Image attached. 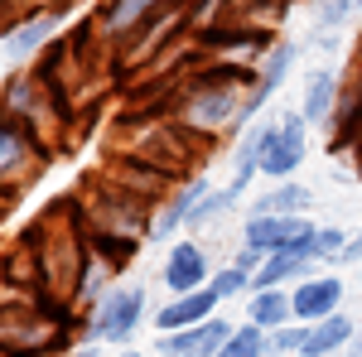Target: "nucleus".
I'll use <instances>...</instances> for the list:
<instances>
[{
    "mask_svg": "<svg viewBox=\"0 0 362 357\" xmlns=\"http://www.w3.org/2000/svg\"><path fill=\"white\" fill-rule=\"evenodd\" d=\"M0 39H5V34H0Z\"/></svg>",
    "mask_w": 362,
    "mask_h": 357,
    "instance_id": "34",
    "label": "nucleus"
},
{
    "mask_svg": "<svg viewBox=\"0 0 362 357\" xmlns=\"http://www.w3.org/2000/svg\"><path fill=\"white\" fill-rule=\"evenodd\" d=\"M343 247H348V232L343 227H319L314 232V261L319 266H338L343 261Z\"/></svg>",
    "mask_w": 362,
    "mask_h": 357,
    "instance_id": "26",
    "label": "nucleus"
},
{
    "mask_svg": "<svg viewBox=\"0 0 362 357\" xmlns=\"http://www.w3.org/2000/svg\"><path fill=\"white\" fill-rule=\"evenodd\" d=\"M353 261H362V227L348 237V247H343V261H338V266H353Z\"/></svg>",
    "mask_w": 362,
    "mask_h": 357,
    "instance_id": "28",
    "label": "nucleus"
},
{
    "mask_svg": "<svg viewBox=\"0 0 362 357\" xmlns=\"http://www.w3.org/2000/svg\"><path fill=\"white\" fill-rule=\"evenodd\" d=\"M237 198H242L237 189H213V193H208V198H203V203L194 208V218H189V227H194V232H203V227H213L218 218H227V208H232Z\"/></svg>",
    "mask_w": 362,
    "mask_h": 357,
    "instance_id": "22",
    "label": "nucleus"
},
{
    "mask_svg": "<svg viewBox=\"0 0 362 357\" xmlns=\"http://www.w3.org/2000/svg\"><path fill=\"white\" fill-rule=\"evenodd\" d=\"M145 319V290L140 285H112L102 300L87 309V324H83V343H97V348H126L131 333L140 329Z\"/></svg>",
    "mask_w": 362,
    "mask_h": 357,
    "instance_id": "4",
    "label": "nucleus"
},
{
    "mask_svg": "<svg viewBox=\"0 0 362 357\" xmlns=\"http://www.w3.org/2000/svg\"><path fill=\"white\" fill-rule=\"evenodd\" d=\"M116 357H145V353H136V348H121V353H116Z\"/></svg>",
    "mask_w": 362,
    "mask_h": 357,
    "instance_id": "31",
    "label": "nucleus"
},
{
    "mask_svg": "<svg viewBox=\"0 0 362 357\" xmlns=\"http://www.w3.org/2000/svg\"><path fill=\"white\" fill-rule=\"evenodd\" d=\"M20 5V15H29V10H63L68 0H15Z\"/></svg>",
    "mask_w": 362,
    "mask_h": 357,
    "instance_id": "29",
    "label": "nucleus"
},
{
    "mask_svg": "<svg viewBox=\"0 0 362 357\" xmlns=\"http://www.w3.org/2000/svg\"><path fill=\"white\" fill-rule=\"evenodd\" d=\"M78 222H83V232H112V237L145 242L150 237V222H155V203H145L140 193L112 184L107 174H97V179H87Z\"/></svg>",
    "mask_w": 362,
    "mask_h": 357,
    "instance_id": "1",
    "label": "nucleus"
},
{
    "mask_svg": "<svg viewBox=\"0 0 362 357\" xmlns=\"http://www.w3.org/2000/svg\"><path fill=\"white\" fill-rule=\"evenodd\" d=\"M218 290L213 285H203L194 295H174L169 304H160V314H155V333H179V329H198V324H208V319H218Z\"/></svg>",
    "mask_w": 362,
    "mask_h": 357,
    "instance_id": "14",
    "label": "nucleus"
},
{
    "mask_svg": "<svg viewBox=\"0 0 362 357\" xmlns=\"http://www.w3.org/2000/svg\"><path fill=\"white\" fill-rule=\"evenodd\" d=\"M343 357H362V324H358V333H353V343L343 348Z\"/></svg>",
    "mask_w": 362,
    "mask_h": 357,
    "instance_id": "30",
    "label": "nucleus"
},
{
    "mask_svg": "<svg viewBox=\"0 0 362 357\" xmlns=\"http://www.w3.org/2000/svg\"><path fill=\"white\" fill-rule=\"evenodd\" d=\"M247 324H256V329H266V333L285 329V324H300L295 319V304H290V290H251Z\"/></svg>",
    "mask_w": 362,
    "mask_h": 357,
    "instance_id": "20",
    "label": "nucleus"
},
{
    "mask_svg": "<svg viewBox=\"0 0 362 357\" xmlns=\"http://www.w3.org/2000/svg\"><path fill=\"white\" fill-rule=\"evenodd\" d=\"M358 54H362V39H358Z\"/></svg>",
    "mask_w": 362,
    "mask_h": 357,
    "instance_id": "33",
    "label": "nucleus"
},
{
    "mask_svg": "<svg viewBox=\"0 0 362 357\" xmlns=\"http://www.w3.org/2000/svg\"><path fill=\"white\" fill-rule=\"evenodd\" d=\"M358 15H362V0H358Z\"/></svg>",
    "mask_w": 362,
    "mask_h": 357,
    "instance_id": "32",
    "label": "nucleus"
},
{
    "mask_svg": "<svg viewBox=\"0 0 362 357\" xmlns=\"http://www.w3.org/2000/svg\"><path fill=\"white\" fill-rule=\"evenodd\" d=\"M358 15V0H314V29L319 34H334Z\"/></svg>",
    "mask_w": 362,
    "mask_h": 357,
    "instance_id": "24",
    "label": "nucleus"
},
{
    "mask_svg": "<svg viewBox=\"0 0 362 357\" xmlns=\"http://www.w3.org/2000/svg\"><path fill=\"white\" fill-rule=\"evenodd\" d=\"M44 165H49V145L34 136L25 121H15L10 111L0 107V198L15 203L39 179Z\"/></svg>",
    "mask_w": 362,
    "mask_h": 357,
    "instance_id": "2",
    "label": "nucleus"
},
{
    "mask_svg": "<svg viewBox=\"0 0 362 357\" xmlns=\"http://www.w3.org/2000/svg\"><path fill=\"white\" fill-rule=\"evenodd\" d=\"M358 333V319L353 314H329L319 324H309V343H305V357H338Z\"/></svg>",
    "mask_w": 362,
    "mask_h": 357,
    "instance_id": "19",
    "label": "nucleus"
},
{
    "mask_svg": "<svg viewBox=\"0 0 362 357\" xmlns=\"http://www.w3.org/2000/svg\"><path fill=\"white\" fill-rule=\"evenodd\" d=\"M218 357H271L266 353V329H256V324H237V329L227 333L223 353Z\"/></svg>",
    "mask_w": 362,
    "mask_h": 357,
    "instance_id": "21",
    "label": "nucleus"
},
{
    "mask_svg": "<svg viewBox=\"0 0 362 357\" xmlns=\"http://www.w3.org/2000/svg\"><path fill=\"white\" fill-rule=\"evenodd\" d=\"M338 107H343V78H338L334 68H314L305 78V97H300V111H305L309 131L338 126Z\"/></svg>",
    "mask_w": 362,
    "mask_h": 357,
    "instance_id": "12",
    "label": "nucleus"
},
{
    "mask_svg": "<svg viewBox=\"0 0 362 357\" xmlns=\"http://www.w3.org/2000/svg\"><path fill=\"white\" fill-rule=\"evenodd\" d=\"M208 285L218 290V300H223V304H227V300H237V295H251V275L242 271V266H232V261H227V266H218Z\"/></svg>",
    "mask_w": 362,
    "mask_h": 357,
    "instance_id": "25",
    "label": "nucleus"
},
{
    "mask_svg": "<svg viewBox=\"0 0 362 357\" xmlns=\"http://www.w3.org/2000/svg\"><path fill=\"white\" fill-rule=\"evenodd\" d=\"M309 208H314V189L285 179V184H271V193H261V198L251 203L247 218H300Z\"/></svg>",
    "mask_w": 362,
    "mask_h": 357,
    "instance_id": "17",
    "label": "nucleus"
},
{
    "mask_svg": "<svg viewBox=\"0 0 362 357\" xmlns=\"http://www.w3.org/2000/svg\"><path fill=\"white\" fill-rule=\"evenodd\" d=\"M261 261H266V256H261V251H256V247H247V242H242V251L232 256V266H242V271H247V275H256V271H261Z\"/></svg>",
    "mask_w": 362,
    "mask_h": 357,
    "instance_id": "27",
    "label": "nucleus"
},
{
    "mask_svg": "<svg viewBox=\"0 0 362 357\" xmlns=\"http://www.w3.org/2000/svg\"><path fill=\"white\" fill-rule=\"evenodd\" d=\"M189 25H194V5H189V0H169L165 10H155V15L116 49V63H121V68H150L155 54H174V44L189 34Z\"/></svg>",
    "mask_w": 362,
    "mask_h": 357,
    "instance_id": "3",
    "label": "nucleus"
},
{
    "mask_svg": "<svg viewBox=\"0 0 362 357\" xmlns=\"http://www.w3.org/2000/svg\"><path fill=\"white\" fill-rule=\"evenodd\" d=\"M309 155V121L305 111H280L271 116V126H266V145H261V174L271 179V184H285V179H295V169L305 165Z\"/></svg>",
    "mask_w": 362,
    "mask_h": 357,
    "instance_id": "5",
    "label": "nucleus"
},
{
    "mask_svg": "<svg viewBox=\"0 0 362 357\" xmlns=\"http://www.w3.org/2000/svg\"><path fill=\"white\" fill-rule=\"evenodd\" d=\"M213 280V266H208V251L198 247L194 237H184V242H174L165 251V261H160V285L169 290V300L174 295H194Z\"/></svg>",
    "mask_w": 362,
    "mask_h": 357,
    "instance_id": "9",
    "label": "nucleus"
},
{
    "mask_svg": "<svg viewBox=\"0 0 362 357\" xmlns=\"http://www.w3.org/2000/svg\"><path fill=\"white\" fill-rule=\"evenodd\" d=\"M169 0H102L92 15H87V29H92V44L102 54H116L131 34H136L155 10H165Z\"/></svg>",
    "mask_w": 362,
    "mask_h": 357,
    "instance_id": "7",
    "label": "nucleus"
},
{
    "mask_svg": "<svg viewBox=\"0 0 362 357\" xmlns=\"http://www.w3.org/2000/svg\"><path fill=\"white\" fill-rule=\"evenodd\" d=\"M314 232L319 222L300 213V218H247L242 242L256 247L261 256H314Z\"/></svg>",
    "mask_w": 362,
    "mask_h": 357,
    "instance_id": "6",
    "label": "nucleus"
},
{
    "mask_svg": "<svg viewBox=\"0 0 362 357\" xmlns=\"http://www.w3.org/2000/svg\"><path fill=\"white\" fill-rule=\"evenodd\" d=\"M290 304H295L300 324H319L329 314H343V280L338 275H309L290 290Z\"/></svg>",
    "mask_w": 362,
    "mask_h": 357,
    "instance_id": "13",
    "label": "nucleus"
},
{
    "mask_svg": "<svg viewBox=\"0 0 362 357\" xmlns=\"http://www.w3.org/2000/svg\"><path fill=\"white\" fill-rule=\"evenodd\" d=\"M213 193V184H208V174L198 169V174H189V179H179L174 189L160 198V208H155V222H150V237L155 242H174L184 227H189V218H194V208Z\"/></svg>",
    "mask_w": 362,
    "mask_h": 357,
    "instance_id": "8",
    "label": "nucleus"
},
{
    "mask_svg": "<svg viewBox=\"0 0 362 357\" xmlns=\"http://www.w3.org/2000/svg\"><path fill=\"white\" fill-rule=\"evenodd\" d=\"M295 58H300V44H290V39H276V44L261 54V63H256V87H251V107H256V116H261V107L285 87Z\"/></svg>",
    "mask_w": 362,
    "mask_h": 357,
    "instance_id": "15",
    "label": "nucleus"
},
{
    "mask_svg": "<svg viewBox=\"0 0 362 357\" xmlns=\"http://www.w3.org/2000/svg\"><path fill=\"white\" fill-rule=\"evenodd\" d=\"M309 343V324H285V329L266 333V353L271 357H305Z\"/></svg>",
    "mask_w": 362,
    "mask_h": 357,
    "instance_id": "23",
    "label": "nucleus"
},
{
    "mask_svg": "<svg viewBox=\"0 0 362 357\" xmlns=\"http://www.w3.org/2000/svg\"><path fill=\"white\" fill-rule=\"evenodd\" d=\"M58 25H63V10H29L20 20L5 25V54L29 63L34 54H44L58 39Z\"/></svg>",
    "mask_w": 362,
    "mask_h": 357,
    "instance_id": "10",
    "label": "nucleus"
},
{
    "mask_svg": "<svg viewBox=\"0 0 362 357\" xmlns=\"http://www.w3.org/2000/svg\"><path fill=\"white\" fill-rule=\"evenodd\" d=\"M309 275H319V261L314 256H266L261 271L251 275V290H285V285L295 290Z\"/></svg>",
    "mask_w": 362,
    "mask_h": 357,
    "instance_id": "18",
    "label": "nucleus"
},
{
    "mask_svg": "<svg viewBox=\"0 0 362 357\" xmlns=\"http://www.w3.org/2000/svg\"><path fill=\"white\" fill-rule=\"evenodd\" d=\"M266 126H271V116H266V121H251L247 131L237 136V145H232V179H227V189L247 193V184L261 174V145H266Z\"/></svg>",
    "mask_w": 362,
    "mask_h": 357,
    "instance_id": "16",
    "label": "nucleus"
},
{
    "mask_svg": "<svg viewBox=\"0 0 362 357\" xmlns=\"http://www.w3.org/2000/svg\"><path fill=\"white\" fill-rule=\"evenodd\" d=\"M232 329H237V324H227V319H208V324H198V329L155 333V357H218Z\"/></svg>",
    "mask_w": 362,
    "mask_h": 357,
    "instance_id": "11",
    "label": "nucleus"
}]
</instances>
